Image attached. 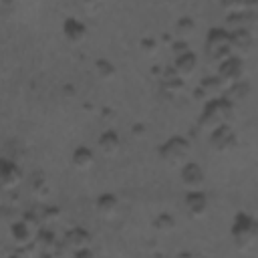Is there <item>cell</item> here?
I'll list each match as a JSON object with an SVG mask.
<instances>
[{
  "mask_svg": "<svg viewBox=\"0 0 258 258\" xmlns=\"http://www.w3.org/2000/svg\"><path fill=\"white\" fill-rule=\"evenodd\" d=\"M119 135L115 133V131H105L101 137H99V149L105 153V155H113V153H117V149H119Z\"/></svg>",
  "mask_w": 258,
  "mask_h": 258,
  "instance_id": "9c48e42d",
  "label": "cell"
},
{
  "mask_svg": "<svg viewBox=\"0 0 258 258\" xmlns=\"http://www.w3.org/2000/svg\"><path fill=\"white\" fill-rule=\"evenodd\" d=\"M117 198L113 196V194H103L99 200H97V210H99V214L101 216H105V218H111V216H115L117 214Z\"/></svg>",
  "mask_w": 258,
  "mask_h": 258,
  "instance_id": "30bf717a",
  "label": "cell"
},
{
  "mask_svg": "<svg viewBox=\"0 0 258 258\" xmlns=\"http://www.w3.org/2000/svg\"><path fill=\"white\" fill-rule=\"evenodd\" d=\"M159 155L167 165H183L189 155V145L183 137H171L169 141L163 143Z\"/></svg>",
  "mask_w": 258,
  "mask_h": 258,
  "instance_id": "7a4b0ae2",
  "label": "cell"
},
{
  "mask_svg": "<svg viewBox=\"0 0 258 258\" xmlns=\"http://www.w3.org/2000/svg\"><path fill=\"white\" fill-rule=\"evenodd\" d=\"M12 234H14V238H16V242L18 244H26V242H30L32 240V232H30V224L24 220V222H18V224H14V228H12Z\"/></svg>",
  "mask_w": 258,
  "mask_h": 258,
  "instance_id": "4fadbf2b",
  "label": "cell"
},
{
  "mask_svg": "<svg viewBox=\"0 0 258 258\" xmlns=\"http://www.w3.org/2000/svg\"><path fill=\"white\" fill-rule=\"evenodd\" d=\"M85 2H87V4H91V2H99V0H85Z\"/></svg>",
  "mask_w": 258,
  "mask_h": 258,
  "instance_id": "ac0fdd59",
  "label": "cell"
},
{
  "mask_svg": "<svg viewBox=\"0 0 258 258\" xmlns=\"http://www.w3.org/2000/svg\"><path fill=\"white\" fill-rule=\"evenodd\" d=\"M240 62L236 60V58H228V60H224L222 62V67H220V77L224 79V81H236L238 77H240Z\"/></svg>",
  "mask_w": 258,
  "mask_h": 258,
  "instance_id": "8fae6325",
  "label": "cell"
},
{
  "mask_svg": "<svg viewBox=\"0 0 258 258\" xmlns=\"http://www.w3.org/2000/svg\"><path fill=\"white\" fill-rule=\"evenodd\" d=\"M71 161H73V165H75L77 169L85 171V169H89V167L93 165V161H95V153H93V149H91V147L81 145V147H77V149L73 151Z\"/></svg>",
  "mask_w": 258,
  "mask_h": 258,
  "instance_id": "52a82bcc",
  "label": "cell"
},
{
  "mask_svg": "<svg viewBox=\"0 0 258 258\" xmlns=\"http://www.w3.org/2000/svg\"><path fill=\"white\" fill-rule=\"evenodd\" d=\"M62 34H64V38L69 42L77 44V42H81L87 36V26L81 20H77V18H67L62 22Z\"/></svg>",
  "mask_w": 258,
  "mask_h": 258,
  "instance_id": "8992f818",
  "label": "cell"
},
{
  "mask_svg": "<svg viewBox=\"0 0 258 258\" xmlns=\"http://www.w3.org/2000/svg\"><path fill=\"white\" fill-rule=\"evenodd\" d=\"M30 187H32V191H34L36 196H46V194H48V183H46L44 179H36V183L30 185Z\"/></svg>",
  "mask_w": 258,
  "mask_h": 258,
  "instance_id": "e0dca14e",
  "label": "cell"
},
{
  "mask_svg": "<svg viewBox=\"0 0 258 258\" xmlns=\"http://www.w3.org/2000/svg\"><path fill=\"white\" fill-rule=\"evenodd\" d=\"M232 139H234V137H232V133H230L228 127H218V129L212 133V143H214L218 149L228 147V143H230Z\"/></svg>",
  "mask_w": 258,
  "mask_h": 258,
  "instance_id": "5bb4252c",
  "label": "cell"
},
{
  "mask_svg": "<svg viewBox=\"0 0 258 258\" xmlns=\"http://www.w3.org/2000/svg\"><path fill=\"white\" fill-rule=\"evenodd\" d=\"M208 204H210L208 196L204 191H200V189H191L187 194V198H185V208L194 218H202L208 212Z\"/></svg>",
  "mask_w": 258,
  "mask_h": 258,
  "instance_id": "277c9868",
  "label": "cell"
},
{
  "mask_svg": "<svg viewBox=\"0 0 258 258\" xmlns=\"http://www.w3.org/2000/svg\"><path fill=\"white\" fill-rule=\"evenodd\" d=\"M228 42H230V38L226 36V32H222V30H212L210 36H208V50H212V52L224 50V48L228 46Z\"/></svg>",
  "mask_w": 258,
  "mask_h": 258,
  "instance_id": "7c38bea8",
  "label": "cell"
},
{
  "mask_svg": "<svg viewBox=\"0 0 258 258\" xmlns=\"http://www.w3.org/2000/svg\"><path fill=\"white\" fill-rule=\"evenodd\" d=\"M232 242L238 248H248L258 238V220L250 214H238L230 228Z\"/></svg>",
  "mask_w": 258,
  "mask_h": 258,
  "instance_id": "6da1fadb",
  "label": "cell"
},
{
  "mask_svg": "<svg viewBox=\"0 0 258 258\" xmlns=\"http://www.w3.org/2000/svg\"><path fill=\"white\" fill-rule=\"evenodd\" d=\"M153 226H155V230H159V232H171L173 226H175V218H173L171 214L163 212L161 216H157V220L153 222Z\"/></svg>",
  "mask_w": 258,
  "mask_h": 258,
  "instance_id": "9a60e30c",
  "label": "cell"
},
{
  "mask_svg": "<svg viewBox=\"0 0 258 258\" xmlns=\"http://www.w3.org/2000/svg\"><path fill=\"white\" fill-rule=\"evenodd\" d=\"M179 177H181V183L187 191L191 189H200L204 185V171L198 163L189 161V163H183L181 165V171H179Z\"/></svg>",
  "mask_w": 258,
  "mask_h": 258,
  "instance_id": "3957f363",
  "label": "cell"
},
{
  "mask_svg": "<svg viewBox=\"0 0 258 258\" xmlns=\"http://www.w3.org/2000/svg\"><path fill=\"white\" fill-rule=\"evenodd\" d=\"M196 62H198V58H196V54H191L189 50L179 52L177 58H175V71H177V75L189 77V75L196 71Z\"/></svg>",
  "mask_w": 258,
  "mask_h": 258,
  "instance_id": "ba28073f",
  "label": "cell"
},
{
  "mask_svg": "<svg viewBox=\"0 0 258 258\" xmlns=\"http://www.w3.org/2000/svg\"><path fill=\"white\" fill-rule=\"evenodd\" d=\"M95 73L105 81V79H109V77L115 75V69H113V64L109 60H97L95 62Z\"/></svg>",
  "mask_w": 258,
  "mask_h": 258,
  "instance_id": "2e32d148",
  "label": "cell"
},
{
  "mask_svg": "<svg viewBox=\"0 0 258 258\" xmlns=\"http://www.w3.org/2000/svg\"><path fill=\"white\" fill-rule=\"evenodd\" d=\"M0 177H2V187L4 189H14L22 179V171L16 163H12L10 159H4L2 169H0Z\"/></svg>",
  "mask_w": 258,
  "mask_h": 258,
  "instance_id": "5b68a950",
  "label": "cell"
}]
</instances>
